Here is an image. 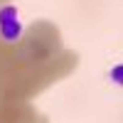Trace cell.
<instances>
[{"mask_svg": "<svg viewBox=\"0 0 123 123\" xmlns=\"http://www.w3.org/2000/svg\"><path fill=\"white\" fill-rule=\"evenodd\" d=\"M0 37L5 42H17L22 37V22L15 5H3L0 7Z\"/></svg>", "mask_w": 123, "mask_h": 123, "instance_id": "6da1fadb", "label": "cell"}]
</instances>
